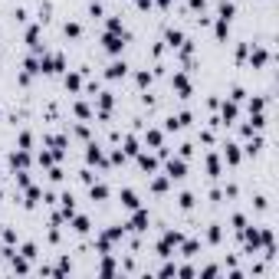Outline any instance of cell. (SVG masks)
<instances>
[{"mask_svg":"<svg viewBox=\"0 0 279 279\" xmlns=\"http://www.w3.org/2000/svg\"><path fill=\"white\" fill-rule=\"evenodd\" d=\"M181 240H184V233H181V230H164L161 233V240H158V256H164V260H171L174 256V250L181 247Z\"/></svg>","mask_w":279,"mask_h":279,"instance_id":"cell-1","label":"cell"},{"mask_svg":"<svg viewBox=\"0 0 279 279\" xmlns=\"http://www.w3.org/2000/svg\"><path fill=\"white\" fill-rule=\"evenodd\" d=\"M125 43H128V33H102V46H106V53H112V56H122V50H125Z\"/></svg>","mask_w":279,"mask_h":279,"instance_id":"cell-2","label":"cell"},{"mask_svg":"<svg viewBox=\"0 0 279 279\" xmlns=\"http://www.w3.org/2000/svg\"><path fill=\"white\" fill-rule=\"evenodd\" d=\"M171 89L178 92V99H191V92H194L191 76H187V73H174L171 76Z\"/></svg>","mask_w":279,"mask_h":279,"instance_id":"cell-3","label":"cell"},{"mask_svg":"<svg viewBox=\"0 0 279 279\" xmlns=\"http://www.w3.org/2000/svg\"><path fill=\"white\" fill-rule=\"evenodd\" d=\"M148 223H151V214L145 211V207H135V211H131V220L125 223V227L135 230V233H145V230H148Z\"/></svg>","mask_w":279,"mask_h":279,"instance_id":"cell-4","label":"cell"},{"mask_svg":"<svg viewBox=\"0 0 279 279\" xmlns=\"http://www.w3.org/2000/svg\"><path fill=\"white\" fill-rule=\"evenodd\" d=\"M164 171H167V178H171V181H184L187 178V161H184V158H164Z\"/></svg>","mask_w":279,"mask_h":279,"instance_id":"cell-5","label":"cell"},{"mask_svg":"<svg viewBox=\"0 0 279 279\" xmlns=\"http://www.w3.org/2000/svg\"><path fill=\"white\" fill-rule=\"evenodd\" d=\"M86 161H89V164H99V167H106V164H109V158H106V148H102L99 142H89V145H86Z\"/></svg>","mask_w":279,"mask_h":279,"instance_id":"cell-6","label":"cell"},{"mask_svg":"<svg viewBox=\"0 0 279 279\" xmlns=\"http://www.w3.org/2000/svg\"><path fill=\"white\" fill-rule=\"evenodd\" d=\"M125 76H128V62H125V59H118V56H115V59H112L109 66H106V79H112V82H115V79H125Z\"/></svg>","mask_w":279,"mask_h":279,"instance_id":"cell-7","label":"cell"},{"mask_svg":"<svg viewBox=\"0 0 279 279\" xmlns=\"http://www.w3.org/2000/svg\"><path fill=\"white\" fill-rule=\"evenodd\" d=\"M247 59H250V66H253V69H263L269 59H273V56H269V50H266V46H253V50L247 53Z\"/></svg>","mask_w":279,"mask_h":279,"instance_id":"cell-8","label":"cell"},{"mask_svg":"<svg viewBox=\"0 0 279 279\" xmlns=\"http://www.w3.org/2000/svg\"><path fill=\"white\" fill-rule=\"evenodd\" d=\"M112 106H115V95H112V92H99V95H95V109H99V118H109V115H112Z\"/></svg>","mask_w":279,"mask_h":279,"instance_id":"cell-9","label":"cell"},{"mask_svg":"<svg viewBox=\"0 0 279 279\" xmlns=\"http://www.w3.org/2000/svg\"><path fill=\"white\" fill-rule=\"evenodd\" d=\"M10 167H13V171H26V167H30V151H26V148L10 151Z\"/></svg>","mask_w":279,"mask_h":279,"instance_id":"cell-10","label":"cell"},{"mask_svg":"<svg viewBox=\"0 0 279 279\" xmlns=\"http://www.w3.org/2000/svg\"><path fill=\"white\" fill-rule=\"evenodd\" d=\"M23 207L26 211H33V207L40 204V200H43V187H37V184H30V187H23Z\"/></svg>","mask_w":279,"mask_h":279,"instance_id":"cell-11","label":"cell"},{"mask_svg":"<svg viewBox=\"0 0 279 279\" xmlns=\"http://www.w3.org/2000/svg\"><path fill=\"white\" fill-rule=\"evenodd\" d=\"M69 220H73V223H69V227H73V233H79V236H86L89 230H92V223H89L86 214H73Z\"/></svg>","mask_w":279,"mask_h":279,"instance_id":"cell-12","label":"cell"},{"mask_svg":"<svg viewBox=\"0 0 279 279\" xmlns=\"http://www.w3.org/2000/svg\"><path fill=\"white\" fill-rule=\"evenodd\" d=\"M73 214H76V197H73V194H62V197H59V217L69 220Z\"/></svg>","mask_w":279,"mask_h":279,"instance_id":"cell-13","label":"cell"},{"mask_svg":"<svg viewBox=\"0 0 279 279\" xmlns=\"http://www.w3.org/2000/svg\"><path fill=\"white\" fill-rule=\"evenodd\" d=\"M138 167H142V171H148V174H155L158 171V158L155 155H148V151H138Z\"/></svg>","mask_w":279,"mask_h":279,"instance_id":"cell-14","label":"cell"},{"mask_svg":"<svg viewBox=\"0 0 279 279\" xmlns=\"http://www.w3.org/2000/svg\"><path fill=\"white\" fill-rule=\"evenodd\" d=\"M236 115H240V109H236V102L233 99H227V102H223V106H220V122H236Z\"/></svg>","mask_w":279,"mask_h":279,"instance_id":"cell-15","label":"cell"},{"mask_svg":"<svg viewBox=\"0 0 279 279\" xmlns=\"http://www.w3.org/2000/svg\"><path fill=\"white\" fill-rule=\"evenodd\" d=\"M26 43H30V50L37 53V56L43 53V43H40V26H37V23H33V26H26Z\"/></svg>","mask_w":279,"mask_h":279,"instance_id":"cell-16","label":"cell"},{"mask_svg":"<svg viewBox=\"0 0 279 279\" xmlns=\"http://www.w3.org/2000/svg\"><path fill=\"white\" fill-rule=\"evenodd\" d=\"M223 158H227V164L236 167V164H240V158H243V155H240V145H236V142H227V145H223Z\"/></svg>","mask_w":279,"mask_h":279,"instance_id":"cell-17","label":"cell"},{"mask_svg":"<svg viewBox=\"0 0 279 279\" xmlns=\"http://www.w3.org/2000/svg\"><path fill=\"white\" fill-rule=\"evenodd\" d=\"M109 184H102V181H92V184H89V197L92 200H109Z\"/></svg>","mask_w":279,"mask_h":279,"instance_id":"cell-18","label":"cell"},{"mask_svg":"<svg viewBox=\"0 0 279 279\" xmlns=\"http://www.w3.org/2000/svg\"><path fill=\"white\" fill-rule=\"evenodd\" d=\"M233 13H236L233 0H220V4H217V20H233Z\"/></svg>","mask_w":279,"mask_h":279,"instance_id":"cell-19","label":"cell"},{"mask_svg":"<svg viewBox=\"0 0 279 279\" xmlns=\"http://www.w3.org/2000/svg\"><path fill=\"white\" fill-rule=\"evenodd\" d=\"M122 207H125V211H135V207H142V200H138V194L131 191V187H125V191H122Z\"/></svg>","mask_w":279,"mask_h":279,"instance_id":"cell-20","label":"cell"},{"mask_svg":"<svg viewBox=\"0 0 279 279\" xmlns=\"http://www.w3.org/2000/svg\"><path fill=\"white\" fill-rule=\"evenodd\" d=\"M161 142H164V131H161V128H148V131H145V145L161 148Z\"/></svg>","mask_w":279,"mask_h":279,"instance_id":"cell-21","label":"cell"},{"mask_svg":"<svg viewBox=\"0 0 279 279\" xmlns=\"http://www.w3.org/2000/svg\"><path fill=\"white\" fill-rule=\"evenodd\" d=\"M181 43H184V33H181V30H174V26H171V30L164 33V46H171V50H178Z\"/></svg>","mask_w":279,"mask_h":279,"instance_id":"cell-22","label":"cell"},{"mask_svg":"<svg viewBox=\"0 0 279 279\" xmlns=\"http://www.w3.org/2000/svg\"><path fill=\"white\" fill-rule=\"evenodd\" d=\"M122 151H125V158H135L138 151H142V148H138V138H135V135H125V142H122Z\"/></svg>","mask_w":279,"mask_h":279,"instance_id":"cell-23","label":"cell"},{"mask_svg":"<svg viewBox=\"0 0 279 279\" xmlns=\"http://www.w3.org/2000/svg\"><path fill=\"white\" fill-rule=\"evenodd\" d=\"M7 260H10V266H13V273H30V260H26V256H7Z\"/></svg>","mask_w":279,"mask_h":279,"instance_id":"cell-24","label":"cell"},{"mask_svg":"<svg viewBox=\"0 0 279 279\" xmlns=\"http://www.w3.org/2000/svg\"><path fill=\"white\" fill-rule=\"evenodd\" d=\"M207 174H211V178H220V174H223L220 155H207Z\"/></svg>","mask_w":279,"mask_h":279,"instance_id":"cell-25","label":"cell"},{"mask_svg":"<svg viewBox=\"0 0 279 279\" xmlns=\"http://www.w3.org/2000/svg\"><path fill=\"white\" fill-rule=\"evenodd\" d=\"M99 273H102V276H115V273H118V263L112 260V253H106V260L99 263Z\"/></svg>","mask_w":279,"mask_h":279,"instance_id":"cell-26","label":"cell"},{"mask_svg":"<svg viewBox=\"0 0 279 279\" xmlns=\"http://www.w3.org/2000/svg\"><path fill=\"white\" fill-rule=\"evenodd\" d=\"M151 82H155V73H148V69H138L135 73V86L138 89H148Z\"/></svg>","mask_w":279,"mask_h":279,"instance_id":"cell-27","label":"cell"},{"mask_svg":"<svg viewBox=\"0 0 279 279\" xmlns=\"http://www.w3.org/2000/svg\"><path fill=\"white\" fill-rule=\"evenodd\" d=\"M62 82H66L69 92H79V89H82V76L79 73H66V79H62Z\"/></svg>","mask_w":279,"mask_h":279,"instance_id":"cell-28","label":"cell"},{"mask_svg":"<svg viewBox=\"0 0 279 279\" xmlns=\"http://www.w3.org/2000/svg\"><path fill=\"white\" fill-rule=\"evenodd\" d=\"M214 37H217L220 43L230 37V20H217V23H214Z\"/></svg>","mask_w":279,"mask_h":279,"instance_id":"cell-29","label":"cell"},{"mask_svg":"<svg viewBox=\"0 0 279 279\" xmlns=\"http://www.w3.org/2000/svg\"><path fill=\"white\" fill-rule=\"evenodd\" d=\"M73 112H76V118H82V122H89V118H92V109H89V102H76Z\"/></svg>","mask_w":279,"mask_h":279,"instance_id":"cell-30","label":"cell"},{"mask_svg":"<svg viewBox=\"0 0 279 279\" xmlns=\"http://www.w3.org/2000/svg\"><path fill=\"white\" fill-rule=\"evenodd\" d=\"M106 30L109 33H128V30H125V23H122V17H109L106 20Z\"/></svg>","mask_w":279,"mask_h":279,"instance_id":"cell-31","label":"cell"},{"mask_svg":"<svg viewBox=\"0 0 279 279\" xmlns=\"http://www.w3.org/2000/svg\"><path fill=\"white\" fill-rule=\"evenodd\" d=\"M62 33H66V37H69V40H79V37H82V26H79V23H76V20H69V23H66V26H62Z\"/></svg>","mask_w":279,"mask_h":279,"instance_id":"cell-32","label":"cell"},{"mask_svg":"<svg viewBox=\"0 0 279 279\" xmlns=\"http://www.w3.org/2000/svg\"><path fill=\"white\" fill-rule=\"evenodd\" d=\"M197 250H200L197 240H181V253H184V256H194Z\"/></svg>","mask_w":279,"mask_h":279,"instance_id":"cell-33","label":"cell"},{"mask_svg":"<svg viewBox=\"0 0 279 279\" xmlns=\"http://www.w3.org/2000/svg\"><path fill=\"white\" fill-rule=\"evenodd\" d=\"M167 184H171V178H167V174H164V178H155V181H151V191H155V194H164Z\"/></svg>","mask_w":279,"mask_h":279,"instance_id":"cell-34","label":"cell"},{"mask_svg":"<svg viewBox=\"0 0 279 279\" xmlns=\"http://www.w3.org/2000/svg\"><path fill=\"white\" fill-rule=\"evenodd\" d=\"M37 161H40V167H53L56 164V155H53V151H40Z\"/></svg>","mask_w":279,"mask_h":279,"instance_id":"cell-35","label":"cell"},{"mask_svg":"<svg viewBox=\"0 0 279 279\" xmlns=\"http://www.w3.org/2000/svg\"><path fill=\"white\" fill-rule=\"evenodd\" d=\"M178 207H181V211H191V207H194V194H191V191H184V194L178 197Z\"/></svg>","mask_w":279,"mask_h":279,"instance_id":"cell-36","label":"cell"},{"mask_svg":"<svg viewBox=\"0 0 279 279\" xmlns=\"http://www.w3.org/2000/svg\"><path fill=\"white\" fill-rule=\"evenodd\" d=\"M0 240H4V247H13V243H17V230L4 227V233H0Z\"/></svg>","mask_w":279,"mask_h":279,"instance_id":"cell-37","label":"cell"},{"mask_svg":"<svg viewBox=\"0 0 279 279\" xmlns=\"http://www.w3.org/2000/svg\"><path fill=\"white\" fill-rule=\"evenodd\" d=\"M17 145L30 151V148H33V135H30V131H20V135H17Z\"/></svg>","mask_w":279,"mask_h":279,"instance_id":"cell-38","label":"cell"},{"mask_svg":"<svg viewBox=\"0 0 279 279\" xmlns=\"http://www.w3.org/2000/svg\"><path fill=\"white\" fill-rule=\"evenodd\" d=\"M230 99H233L236 106H240V102L247 99V89H243V86H233V89H230Z\"/></svg>","mask_w":279,"mask_h":279,"instance_id":"cell-39","label":"cell"},{"mask_svg":"<svg viewBox=\"0 0 279 279\" xmlns=\"http://www.w3.org/2000/svg\"><path fill=\"white\" fill-rule=\"evenodd\" d=\"M13 178H17V187H30V167H26V171H17Z\"/></svg>","mask_w":279,"mask_h":279,"instance_id":"cell-40","label":"cell"},{"mask_svg":"<svg viewBox=\"0 0 279 279\" xmlns=\"http://www.w3.org/2000/svg\"><path fill=\"white\" fill-rule=\"evenodd\" d=\"M263 109H266V99H263V95L250 99V115H253V112H263Z\"/></svg>","mask_w":279,"mask_h":279,"instance_id":"cell-41","label":"cell"},{"mask_svg":"<svg viewBox=\"0 0 279 279\" xmlns=\"http://www.w3.org/2000/svg\"><path fill=\"white\" fill-rule=\"evenodd\" d=\"M207 240H211V243H220V240H223V230L217 227V223H214V227L207 230Z\"/></svg>","mask_w":279,"mask_h":279,"instance_id":"cell-42","label":"cell"},{"mask_svg":"<svg viewBox=\"0 0 279 279\" xmlns=\"http://www.w3.org/2000/svg\"><path fill=\"white\" fill-rule=\"evenodd\" d=\"M20 256H26V260H37V243H23Z\"/></svg>","mask_w":279,"mask_h":279,"instance_id":"cell-43","label":"cell"},{"mask_svg":"<svg viewBox=\"0 0 279 279\" xmlns=\"http://www.w3.org/2000/svg\"><path fill=\"white\" fill-rule=\"evenodd\" d=\"M230 223H233V230L240 233V230L247 227V217H243V214H233V217H230Z\"/></svg>","mask_w":279,"mask_h":279,"instance_id":"cell-44","label":"cell"},{"mask_svg":"<svg viewBox=\"0 0 279 279\" xmlns=\"http://www.w3.org/2000/svg\"><path fill=\"white\" fill-rule=\"evenodd\" d=\"M158 276H178V266H174V263H171V260H167V263H164V266H161V269H158Z\"/></svg>","mask_w":279,"mask_h":279,"instance_id":"cell-45","label":"cell"},{"mask_svg":"<svg viewBox=\"0 0 279 279\" xmlns=\"http://www.w3.org/2000/svg\"><path fill=\"white\" fill-rule=\"evenodd\" d=\"M200 276H204V279H214V276H220V266H204V269H200Z\"/></svg>","mask_w":279,"mask_h":279,"instance_id":"cell-46","label":"cell"},{"mask_svg":"<svg viewBox=\"0 0 279 279\" xmlns=\"http://www.w3.org/2000/svg\"><path fill=\"white\" fill-rule=\"evenodd\" d=\"M164 131H181V125H178V118H164Z\"/></svg>","mask_w":279,"mask_h":279,"instance_id":"cell-47","label":"cell"},{"mask_svg":"<svg viewBox=\"0 0 279 279\" xmlns=\"http://www.w3.org/2000/svg\"><path fill=\"white\" fill-rule=\"evenodd\" d=\"M194 155V145L191 142H184V145H181V158H184V161H187V158H191Z\"/></svg>","mask_w":279,"mask_h":279,"instance_id":"cell-48","label":"cell"},{"mask_svg":"<svg viewBox=\"0 0 279 279\" xmlns=\"http://www.w3.org/2000/svg\"><path fill=\"white\" fill-rule=\"evenodd\" d=\"M247 53H250V43H240V46H236V59H247Z\"/></svg>","mask_w":279,"mask_h":279,"instance_id":"cell-49","label":"cell"},{"mask_svg":"<svg viewBox=\"0 0 279 279\" xmlns=\"http://www.w3.org/2000/svg\"><path fill=\"white\" fill-rule=\"evenodd\" d=\"M178 276H197V269L194 266H178Z\"/></svg>","mask_w":279,"mask_h":279,"instance_id":"cell-50","label":"cell"},{"mask_svg":"<svg viewBox=\"0 0 279 279\" xmlns=\"http://www.w3.org/2000/svg\"><path fill=\"white\" fill-rule=\"evenodd\" d=\"M50 181H62V167H56V164L50 167Z\"/></svg>","mask_w":279,"mask_h":279,"instance_id":"cell-51","label":"cell"},{"mask_svg":"<svg viewBox=\"0 0 279 279\" xmlns=\"http://www.w3.org/2000/svg\"><path fill=\"white\" fill-rule=\"evenodd\" d=\"M266 207H269V200H266V197L260 194V197H256V211H266Z\"/></svg>","mask_w":279,"mask_h":279,"instance_id":"cell-52","label":"cell"},{"mask_svg":"<svg viewBox=\"0 0 279 279\" xmlns=\"http://www.w3.org/2000/svg\"><path fill=\"white\" fill-rule=\"evenodd\" d=\"M187 4H191V10H204V4H207V0H187Z\"/></svg>","mask_w":279,"mask_h":279,"instance_id":"cell-53","label":"cell"},{"mask_svg":"<svg viewBox=\"0 0 279 279\" xmlns=\"http://www.w3.org/2000/svg\"><path fill=\"white\" fill-rule=\"evenodd\" d=\"M138 4V10H151V4H155V0H135Z\"/></svg>","mask_w":279,"mask_h":279,"instance_id":"cell-54","label":"cell"},{"mask_svg":"<svg viewBox=\"0 0 279 279\" xmlns=\"http://www.w3.org/2000/svg\"><path fill=\"white\" fill-rule=\"evenodd\" d=\"M0 260H4V247H0Z\"/></svg>","mask_w":279,"mask_h":279,"instance_id":"cell-55","label":"cell"},{"mask_svg":"<svg viewBox=\"0 0 279 279\" xmlns=\"http://www.w3.org/2000/svg\"><path fill=\"white\" fill-rule=\"evenodd\" d=\"M0 233H4V223H0Z\"/></svg>","mask_w":279,"mask_h":279,"instance_id":"cell-56","label":"cell"},{"mask_svg":"<svg viewBox=\"0 0 279 279\" xmlns=\"http://www.w3.org/2000/svg\"><path fill=\"white\" fill-rule=\"evenodd\" d=\"M0 200H4V191H0Z\"/></svg>","mask_w":279,"mask_h":279,"instance_id":"cell-57","label":"cell"},{"mask_svg":"<svg viewBox=\"0 0 279 279\" xmlns=\"http://www.w3.org/2000/svg\"><path fill=\"white\" fill-rule=\"evenodd\" d=\"M0 118H4V112H0Z\"/></svg>","mask_w":279,"mask_h":279,"instance_id":"cell-58","label":"cell"}]
</instances>
